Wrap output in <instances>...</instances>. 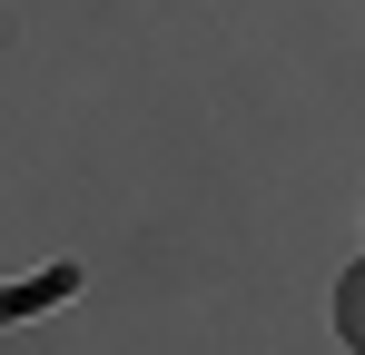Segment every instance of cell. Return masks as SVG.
Here are the masks:
<instances>
[{
    "label": "cell",
    "mask_w": 365,
    "mask_h": 355,
    "mask_svg": "<svg viewBox=\"0 0 365 355\" xmlns=\"http://www.w3.org/2000/svg\"><path fill=\"white\" fill-rule=\"evenodd\" d=\"M60 296H79V267H50V277H30V287H0V326L30 316V306H60Z\"/></svg>",
    "instance_id": "1"
},
{
    "label": "cell",
    "mask_w": 365,
    "mask_h": 355,
    "mask_svg": "<svg viewBox=\"0 0 365 355\" xmlns=\"http://www.w3.org/2000/svg\"><path fill=\"white\" fill-rule=\"evenodd\" d=\"M336 336L365 355V267H346V287H336Z\"/></svg>",
    "instance_id": "2"
}]
</instances>
